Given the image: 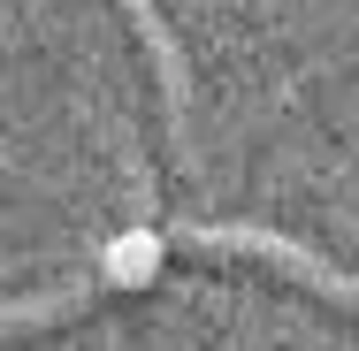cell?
<instances>
[{"instance_id": "cell-1", "label": "cell", "mask_w": 359, "mask_h": 351, "mask_svg": "<svg viewBox=\"0 0 359 351\" xmlns=\"http://www.w3.org/2000/svg\"><path fill=\"white\" fill-rule=\"evenodd\" d=\"M161 260H168V245H161L153 229H123V237H107L100 275L115 282V290H153V282H161Z\"/></svg>"}]
</instances>
